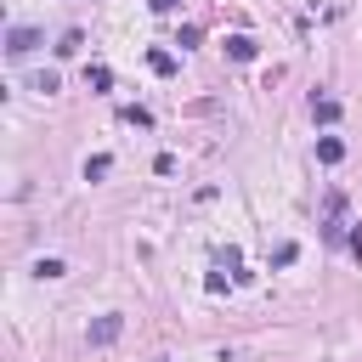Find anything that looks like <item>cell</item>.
I'll list each match as a JSON object with an SVG mask.
<instances>
[{
    "mask_svg": "<svg viewBox=\"0 0 362 362\" xmlns=\"http://www.w3.org/2000/svg\"><path fill=\"white\" fill-rule=\"evenodd\" d=\"M119 334H124V317H113V311H107V317H96V322L85 328V339H90V345H113Z\"/></svg>",
    "mask_w": 362,
    "mask_h": 362,
    "instance_id": "cell-2",
    "label": "cell"
},
{
    "mask_svg": "<svg viewBox=\"0 0 362 362\" xmlns=\"http://www.w3.org/2000/svg\"><path fill=\"white\" fill-rule=\"evenodd\" d=\"M339 113H345V107H339V96H311V119H317V124H334Z\"/></svg>",
    "mask_w": 362,
    "mask_h": 362,
    "instance_id": "cell-4",
    "label": "cell"
},
{
    "mask_svg": "<svg viewBox=\"0 0 362 362\" xmlns=\"http://www.w3.org/2000/svg\"><path fill=\"white\" fill-rule=\"evenodd\" d=\"M255 51H260L255 34H226V57H232V62H255Z\"/></svg>",
    "mask_w": 362,
    "mask_h": 362,
    "instance_id": "cell-3",
    "label": "cell"
},
{
    "mask_svg": "<svg viewBox=\"0 0 362 362\" xmlns=\"http://www.w3.org/2000/svg\"><path fill=\"white\" fill-rule=\"evenodd\" d=\"M107 170H113V158H107V153H90V158H85V181H102Z\"/></svg>",
    "mask_w": 362,
    "mask_h": 362,
    "instance_id": "cell-7",
    "label": "cell"
},
{
    "mask_svg": "<svg viewBox=\"0 0 362 362\" xmlns=\"http://www.w3.org/2000/svg\"><path fill=\"white\" fill-rule=\"evenodd\" d=\"M345 243H351V255H356V260H362V226H356V232H351V238H345Z\"/></svg>",
    "mask_w": 362,
    "mask_h": 362,
    "instance_id": "cell-14",
    "label": "cell"
},
{
    "mask_svg": "<svg viewBox=\"0 0 362 362\" xmlns=\"http://www.w3.org/2000/svg\"><path fill=\"white\" fill-rule=\"evenodd\" d=\"M79 45H85V34H79V28H68V34L57 40V57H79Z\"/></svg>",
    "mask_w": 362,
    "mask_h": 362,
    "instance_id": "cell-8",
    "label": "cell"
},
{
    "mask_svg": "<svg viewBox=\"0 0 362 362\" xmlns=\"http://www.w3.org/2000/svg\"><path fill=\"white\" fill-rule=\"evenodd\" d=\"M85 85H90L96 96H102V90H113V68H107V62H90V68H85Z\"/></svg>",
    "mask_w": 362,
    "mask_h": 362,
    "instance_id": "cell-5",
    "label": "cell"
},
{
    "mask_svg": "<svg viewBox=\"0 0 362 362\" xmlns=\"http://www.w3.org/2000/svg\"><path fill=\"white\" fill-rule=\"evenodd\" d=\"M62 272H68V266H62V260H57V255H45V260H40V266H34V277H62Z\"/></svg>",
    "mask_w": 362,
    "mask_h": 362,
    "instance_id": "cell-11",
    "label": "cell"
},
{
    "mask_svg": "<svg viewBox=\"0 0 362 362\" xmlns=\"http://www.w3.org/2000/svg\"><path fill=\"white\" fill-rule=\"evenodd\" d=\"M147 68H153V74H164V79H170V74H175V57H170V51H147Z\"/></svg>",
    "mask_w": 362,
    "mask_h": 362,
    "instance_id": "cell-9",
    "label": "cell"
},
{
    "mask_svg": "<svg viewBox=\"0 0 362 362\" xmlns=\"http://www.w3.org/2000/svg\"><path fill=\"white\" fill-rule=\"evenodd\" d=\"M345 158V141L339 136H317V164H339Z\"/></svg>",
    "mask_w": 362,
    "mask_h": 362,
    "instance_id": "cell-6",
    "label": "cell"
},
{
    "mask_svg": "<svg viewBox=\"0 0 362 362\" xmlns=\"http://www.w3.org/2000/svg\"><path fill=\"white\" fill-rule=\"evenodd\" d=\"M40 45H45V34H40V28H28V23H11V28H6V57H11V62L34 57Z\"/></svg>",
    "mask_w": 362,
    "mask_h": 362,
    "instance_id": "cell-1",
    "label": "cell"
},
{
    "mask_svg": "<svg viewBox=\"0 0 362 362\" xmlns=\"http://www.w3.org/2000/svg\"><path fill=\"white\" fill-rule=\"evenodd\" d=\"M119 119L136 124V130H153V113H147V107H119Z\"/></svg>",
    "mask_w": 362,
    "mask_h": 362,
    "instance_id": "cell-10",
    "label": "cell"
},
{
    "mask_svg": "<svg viewBox=\"0 0 362 362\" xmlns=\"http://www.w3.org/2000/svg\"><path fill=\"white\" fill-rule=\"evenodd\" d=\"M294 255H300V243H277V255H272V266H294Z\"/></svg>",
    "mask_w": 362,
    "mask_h": 362,
    "instance_id": "cell-12",
    "label": "cell"
},
{
    "mask_svg": "<svg viewBox=\"0 0 362 362\" xmlns=\"http://www.w3.org/2000/svg\"><path fill=\"white\" fill-rule=\"evenodd\" d=\"M147 6H153V11H158V17H170V11H175V6H181V0H147Z\"/></svg>",
    "mask_w": 362,
    "mask_h": 362,
    "instance_id": "cell-13",
    "label": "cell"
}]
</instances>
